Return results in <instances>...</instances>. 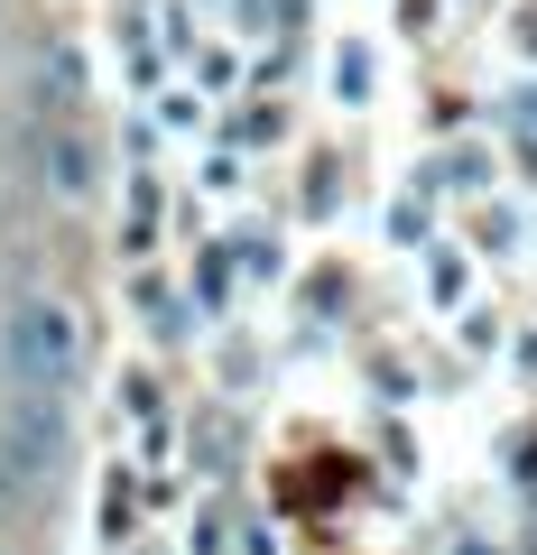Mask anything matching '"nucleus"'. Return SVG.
<instances>
[{"label": "nucleus", "mask_w": 537, "mask_h": 555, "mask_svg": "<svg viewBox=\"0 0 537 555\" xmlns=\"http://www.w3.org/2000/svg\"><path fill=\"white\" fill-rule=\"evenodd\" d=\"M0 555H20V546H0Z\"/></svg>", "instance_id": "39448f33"}, {"label": "nucleus", "mask_w": 537, "mask_h": 555, "mask_svg": "<svg viewBox=\"0 0 537 555\" xmlns=\"http://www.w3.org/2000/svg\"><path fill=\"white\" fill-rule=\"evenodd\" d=\"M84 315L65 297H20L10 306V324H0V371H10V389H38V398H75L84 379Z\"/></svg>", "instance_id": "f257e3e1"}, {"label": "nucleus", "mask_w": 537, "mask_h": 555, "mask_svg": "<svg viewBox=\"0 0 537 555\" xmlns=\"http://www.w3.org/2000/svg\"><path fill=\"white\" fill-rule=\"evenodd\" d=\"M38 177H47V195H56V204H84V195H93L102 139L84 130L75 112H38Z\"/></svg>", "instance_id": "7ed1b4c3"}, {"label": "nucleus", "mask_w": 537, "mask_h": 555, "mask_svg": "<svg viewBox=\"0 0 537 555\" xmlns=\"http://www.w3.org/2000/svg\"><path fill=\"white\" fill-rule=\"evenodd\" d=\"M84 102V65H75V47H47V65H38V112H75Z\"/></svg>", "instance_id": "20e7f679"}, {"label": "nucleus", "mask_w": 537, "mask_h": 555, "mask_svg": "<svg viewBox=\"0 0 537 555\" xmlns=\"http://www.w3.org/2000/svg\"><path fill=\"white\" fill-rule=\"evenodd\" d=\"M56 463H65V398L10 389V408H0V491H47Z\"/></svg>", "instance_id": "f03ea898"}]
</instances>
